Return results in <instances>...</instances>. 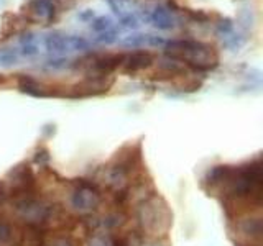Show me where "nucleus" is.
I'll return each instance as SVG.
<instances>
[{
  "label": "nucleus",
  "instance_id": "obj_27",
  "mask_svg": "<svg viewBox=\"0 0 263 246\" xmlns=\"http://www.w3.org/2000/svg\"><path fill=\"white\" fill-rule=\"evenodd\" d=\"M152 246H163V244H160V243H155V244H152Z\"/></svg>",
  "mask_w": 263,
  "mask_h": 246
},
{
  "label": "nucleus",
  "instance_id": "obj_23",
  "mask_svg": "<svg viewBox=\"0 0 263 246\" xmlns=\"http://www.w3.org/2000/svg\"><path fill=\"white\" fill-rule=\"evenodd\" d=\"M78 18L84 20V22H92V20L96 18V13H94V10H86V12L79 13V15H78Z\"/></svg>",
  "mask_w": 263,
  "mask_h": 246
},
{
  "label": "nucleus",
  "instance_id": "obj_13",
  "mask_svg": "<svg viewBox=\"0 0 263 246\" xmlns=\"http://www.w3.org/2000/svg\"><path fill=\"white\" fill-rule=\"evenodd\" d=\"M115 15H119L120 18L127 15H134V12L138 8V0H107Z\"/></svg>",
  "mask_w": 263,
  "mask_h": 246
},
{
  "label": "nucleus",
  "instance_id": "obj_5",
  "mask_svg": "<svg viewBox=\"0 0 263 246\" xmlns=\"http://www.w3.org/2000/svg\"><path fill=\"white\" fill-rule=\"evenodd\" d=\"M114 84V79L110 76H87L79 84L71 87V92L68 97L71 98H82L90 95H101L107 92Z\"/></svg>",
  "mask_w": 263,
  "mask_h": 246
},
{
  "label": "nucleus",
  "instance_id": "obj_8",
  "mask_svg": "<svg viewBox=\"0 0 263 246\" xmlns=\"http://www.w3.org/2000/svg\"><path fill=\"white\" fill-rule=\"evenodd\" d=\"M23 235L18 233L10 221L0 217V246H22Z\"/></svg>",
  "mask_w": 263,
  "mask_h": 246
},
{
  "label": "nucleus",
  "instance_id": "obj_9",
  "mask_svg": "<svg viewBox=\"0 0 263 246\" xmlns=\"http://www.w3.org/2000/svg\"><path fill=\"white\" fill-rule=\"evenodd\" d=\"M122 45L127 48H142V46H161L164 45V39L161 36L145 35V33H134L122 39Z\"/></svg>",
  "mask_w": 263,
  "mask_h": 246
},
{
  "label": "nucleus",
  "instance_id": "obj_26",
  "mask_svg": "<svg viewBox=\"0 0 263 246\" xmlns=\"http://www.w3.org/2000/svg\"><path fill=\"white\" fill-rule=\"evenodd\" d=\"M4 4H5V0H0V7H2Z\"/></svg>",
  "mask_w": 263,
  "mask_h": 246
},
{
  "label": "nucleus",
  "instance_id": "obj_15",
  "mask_svg": "<svg viewBox=\"0 0 263 246\" xmlns=\"http://www.w3.org/2000/svg\"><path fill=\"white\" fill-rule=\"evenodd\" d=\"M20 46H22V53L25 56H33V54L38 53V46L35 43V36H33V33H30V31L23 33V35H22Z\"/></svg>",
  "mask_w": 263,
  "mask_h": 246
},
{
  "label": "nucleus",
  "instance_id": "obj_18",
  "mask_svg": "<svg viewBox=\"0 0 263 246\" xmlns=\"http://www.w3.org/2000/svg\"><path fill=\"white\" fill-rule=\"evenodd\" d=\"M97 43H102V45H112L117 41V31L115 30H107V31H102L101 35L96 38Z\"/></svg>",
  "mask_w": 263,
  "mask_h": 246
},
{
  "label": "nucleus",
  "instance_id": "obj_7",
  "mask_svg": "<svg viewBox=\"0 0 263 246\" xmlns=\"http://www.w3.org/2000/svg\"><path fill=\"white\" fill-rule=\"evenodd\" d=\"M18 89L20 92L27 94V95H31V97H53V95H58L53 87H49L46 84H43V82H40L36 79H33L30 76H22L18 79Z\"/></svg>",
  "mask_w": 263,
  "mask_h": 246
},
{
  "label": "nucleus",
  "instance_id": "obj_12",
  "mask_svg": "<svg viewBox=\"0 0 263 246\" xmlns=\"http://www.w3.org/2000/svg\"><path fill=\"white\" fill-rule=\"evenodd\" d=\"M31 13L43 20H53L54 16V2L53 0H31L30 2Z\"/></svg>",
  "mask_w": 263,
  "mask_h": 246
},
{
  "label": "nucleus",
  "instance_id": "obj_24",
  "mask_svg": "<svg viewBox=\"0 0 263 246\" xmlns=\"http://www.w3.org/2000/svg\"><path fill=\"white\" fill-rule=\"evenodd\" d=\"M7 187H5V184L0 180V209H2V205L5 203V199H7Z\"/></svg>",
  "mask_w": 263,
  "mask_h": 246
},
{
  "label": "nucleus",
  "instance_id": "obj_4",
  "mask_svg": "<svg viewBox=\"0 0 263 246\" xmlns=\"http://www.w3.org/2000/svg\"><path fill=\"white\" fill-rule=\"evenodd\" d=\"M71 203L78 212L90 213L99 207V203H101V194H99L97 187L94 184L86 182V180H79L71 195Z\"/></svg>",
  "mask_w": 263,
  "mask_h": 246
},
{
  "label": "nucleus",
  "instance_id": "obj_3",
  "mask_svg": "<svg viewBox=\"0 0 263 246\" xmlns=\"http://www.w3.org/2000/svg\"><path fill=\"white\" fill-rule=\"evenodd\" d=\"M140 218H142L143 228L152 230V232H160V230H166L171 223V215L166 209V205L160 207L158 199L153 197V199L146 200L140 212Z\"/></svg>",
  "mask_w": 263,
  "mask_h": 246
},
{
  "label": "nucleus",
  "instance_id": "obj_11",
  "mask_svg": "<svg viewBox=\"0 0 263 246\" xmlns=\"http://www.w3.org/2000/svg\"><path fill=\"white\" fill-rule=\"evenodd\" d=\"M89 43L82 36L74 35H61V54L63 53H81L87 51Z\"/></svg>",
  "mask_w": 263,
  "mask_h": 246
},
{
  "label": "nucleus",
  "instance_id": "obj_22",
  "mask_svg": "<svg viewBox=\"0 0 263 246\" xmlns=\"http://www.w3.org/2000/svg\"><path fill=\"white\" fill-rule=\"evenodd\" d=\"M122 20V25L123 27H127V28H138V18L135 15H127V16H123V18H120Z\"/></svg>",
  "mask_w": 263,
  "mask_h": 246
},
{
  "label": "nucleus",
  "instance_id": "obj_25",
  "mask_svg": "<svg viewBox=\"0 0 263 246\" xmlns=\"http://www.w3.org/2000/svg\"><path fill=\"white\" fill-rule=\"evenodd\" d=\"M114 246H128V243L123 240H114Z\"/></svg>",
  "mask_w": 263,
  "mask_h": 246
},
{
  "label": "nucleus",
  "instance_id": "obj_10",
  "mask_svg": "<svg viewBox=\"0 0 263 246\" xmlns=\"http://www.w3.org/2000/svg\"><path fill=\"white\" fill-rule=\"evenodd\" d=\"M150 20L158 30L168 31L176 27V18L171 15V12L164 7H156L150 15Z\"/></svg>",
  "mask_w": 263,
  "mask_h": 246
},
{
  "label": "nucleus",
  "instance_id": "obj_1",
  "mask_svg": "<svg viewBox=\"0 0 263 246\" xmlns=\"http://www.w3.org/2000/svg\"><path fill=\"white\" fill-rule=\"evenodd\" d=\"M209 192L224 194L226 200H250L260 205L261 200V161L240 168L214 166L204 176Z\"/></svg>",
  "mask_w": 263,
  "mask_h": 246
},
{
  "label": "nucleus",
  "instance_id": "obj_16",
  "mask_svg": "<svg viewBox=\"0 0 263 246\" xmlns=\"http://www.w3.org/2000/svg\"><path fill=\"white\" fill-rule=\"evenodd\" d=\"M90 27H92L94 31L97 33H102V31H107V30H110L112 28V18L110 16H96V18L90 22Z\"/></svg>",
  "mask_w": 263,
  "mask_h": 246
},
{
  "label": "nucleus",
  "instance_id": "obj_14",
  "mask_svg": "<svg viewBox=\"0 0 263 246\" xmlns=\"http://www.w3.org/2000/svg\"><path fill=\"white\" fill-rule=\"evenodd\" d=\"M38 246H78V244L71 236L54 235V236H43Z\"/></svg>",
  "mask_w": 263,
  "mask_h": 246
},
{
  "label": "nucleus",
  "instance_id": "obj_17",
  "mask_svg": "<svg viewBox=\"0 0 263 246\" xmlns=\"http://www.w3.org/2000/svg\"><path fill=\"white\" fill-rule=\"evenodd\" d=\"M18 61V56L13 51V49H4L2 53H0V64L2 66H12V64H16Z\"/></svg>",
  "mask_w": 263,
  "mask_h": 246
},
{
  "label": "nucleus",
  "instance_id": "obj_20",
  "mask_svg": "<svg viewBox=\"0 0 263 246\" xmlns=\"http://www.w3.org/2000/svg\"><path fill=\"white\" fill-rule=\"evenodd\" d=\"M234 31V23L230 18H222L219 23H217V35L219 36H224L227 33Z\"/></svg>",
  "mask_w": 263,
  "mask_h": 246
},
{
  "label": "nucleus",
  "instance_id": "obj_6",
  "mask_svg": "<svg viewBox=\"0 0 263 246\" xmlns=\"http://www.w3.org/2000/svg\"><path fill=\"white\" fill-rule=\"evenodd\" d=\"M155 63V54L150 51H135V53H130L125 54L122 61L120 68L123 69V72L127 74H135L140 71H145L148 68H152Z\"/></svg>",
  "mask_w": 263,
  "mask_h": 246
},
{
  "label": "nucleus",
  "instance_id": "obj_21",
  "mask_svg": "<svg viewBox=\"0 0 263 246\" xmlns=\"http://www.w3.org/2000/svg\"><path fill=\"white\" fill-rule=\"evenodd\" d=\"M46 66H48V68H51V69H63V68H68L69 61L66 59V57H56V59L48 61Z\"/></svg>",
  "mask_w": 263,
  "mask_h": 246
},
{
  "label": "nucleus",
  "instance_id": "obj_19",
  "mask_svg": "<svg viewBox=\"0 0 263 246\" xmlns=\"http://www.w3.org/2000/svg\"><path fill=\"white\" fill-rule=\"evenodd\" d=\"M89 246H114V240L107 235H96L90 238Z\"/></svg>",
  "mask_w": 263,
  "mask_h": 246
},
{
  "label": "nucleus",
  "instance_id": "obj_2",
  "mask_svg": "<svg viewBox=\"0 0 263 246\" xmlns=\"http://www.w3.org/2000/svg\"><path fill=\"white\" fill-rule=\"evenodd\" d=\"M164 54L171 61L186 64L194 71L208 72L219 66V53L214 45L194 39H173L164 43Z\"/></svg>",
  "mask_w": 263,
  "mask_h": 246
}]
</instances>
